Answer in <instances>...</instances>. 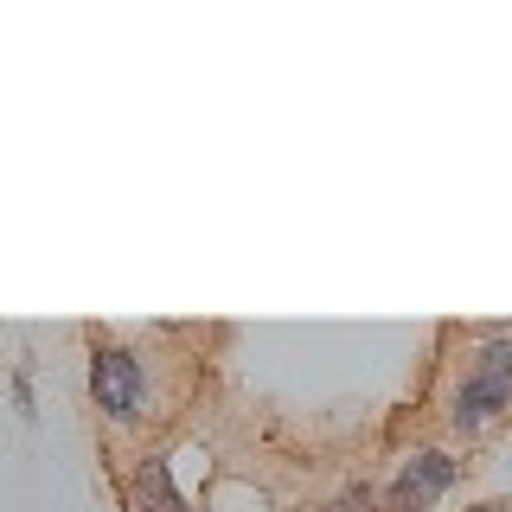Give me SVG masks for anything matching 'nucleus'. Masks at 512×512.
<instances>
[{"mask_svg":"<svg viewBox=\"0 0 512 512\" xmlns=\"http://www.w3.org/2000/svg\"><path fill=\"white\" fill-rule=\"evenodd\" d=\"M512 404V333H500V340H487L480 346V359H474V372L461 378V391H455V429H480L487 416H500Z\"/></svg>","mask_w":512,"mask_h":512,"instance_id":"f257e3e1","label":"nucleus"},{"mask_svg":"<svg viewBox=\"0 0 512 512\" xmlns=\"http://www.w3.org/2000/svg\"><path fill=\"white\" fill-rule=\"evenodd\" d=\"M90 391H96V404H103L109 416H135L141 397H148L141 359H135V352H122V346H103V352H96V365H90Z\"/></svg>","mask_w":512,"mask_h":512,"instance_id":"f03ea898","label":"nucleus"},{"mask_svg":"<svg viewBox=\"0 0 512 512\" xmlns=\"http://www.w3.org/2000/svg\"><path fill=\"white\" fill-rule=\"evenodd\" d=\"M448 480H455V461L448 455H416L404 474L391 480V512H423L429 500H442Z\"/></svg>","mask_w":512,"mask_h":512,"instance_id":"7ed1b4c3","label":"nucleus"},{"mask_svg":"<svg viewBox=\"0 0 512 512\" xmlns=\"http://www.w3.org/2000/svg\"><path fill=\"white\" fill-rule=\"evenodd\" d=\"M135 506L141 512H186L180 493H173L167 461H141V468H135Z\"/></svg>","mask_w":512,"mask_h":512,"instance_id":"20e7f679","label":"nucleus"}]
</instances>
